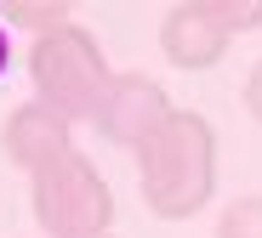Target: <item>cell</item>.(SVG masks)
Instances as JSON below:
<instances>
[{"instance_id": "6da1fadb", "label": "cell", "mask_w": 262, "mask_h": 238, "mask_svg": "<svg viewBox=\"0 0 262 238\" xmlns=\"http://www.w3.org/2000/svg\"><path fill=\"white\" fill-rule=\"evenodd\" d=\"M143 204L165 221H188L216 187V130L205 114L171 108V119L137 148Z\"/></svg>"}, {"instance_id": "7a4b0ae2", "label": "cell", "mask_w": 262, "mask_h": 238, "mask_svg": "<svg viewBox=\"0 0 262 238\" xmlns=\"http://www.w3.org/2000/svg\"><path fill=\"white\" fill-rule=\"evenodd\" d=\"M29 80H34V102H46L52 114H63L69 125L74 119H92L103 91H108V57L103 45L85 34L80 23H63V29H46L29 51Z\"/></svg>"}, {"instance_id": "3957f363", "label": "cell", "mask_w": 262, "mask_h": 238, "mask_svg": "<svg viewBox=\"0 0 262 238\" xmlns=\"http://www.w3.org/2000/svg\"><path fill=\"white\" fill-rule=\"evenodd\" d=\"M34 221L46 238H103L114 221V193L80 148L34 170Z\"/></svg>"}, {"instance_id": "277c9868", "label": "cell", "mask_w": 262, "mask_h": 238, "mask_svg": "<svg viewBox=\"0 0 262 238\" xmlns=\"http://www.w3.org/2000/svg\"><path fill=\"white\" fill-rule=\"evenodd\" d=\"M256 23H262V6H171V17L160 23V45L177 68H211L223 57V45Z\"/></svg>"}, {"instance_id": "5b68a950", "label": "cell", "mask_w": 262, "mask_h": 238, "mask_svg": "<svg viewBox=\"0 0 262 238\" xmlns=\"http://www.w3.org/2000/svg\"><path fill=\"white\" fill-rule=\"evenodd\" d=\"M165 119H171V102H165V91L148 74H114L108 91H103V102H97V114H92L97 136H108L114 148H131V153H137Z\"/></svg>"}, {"instance_id": "8992f818", "label": "cell", "mask_w": 262, "mask_h": 238, "mask_svg": "<svg viewBox=\"0 0 262 238\" xmlns=\"http://www.w3.org/2000/svg\"><path fill=\"white\" fill-rule=\"evenodd\" d=\"M0 148H6L12 165H23V170L34 176V170H46L52 159L69 153V119L52 114L46 102H23V108L6 119V130H0Z\"/></svg>"}, {"instance_id": "52a82bcc", "label": "cell", "mask_w": 262, "mask_h": 238, "mask_svg": "<svg viewBox=\"0 0 262 238\" xmlns=\"http://www.w3.org/2000/svg\"><path fill=\"white\" fill-rule=\"evenodd\" d=\"M216 238H262V193H245L223 210L216 221Z\"/></svg>"}, {"instance_id": "ba28073f", "label": "cell", "mask_w": 262, "mask_h": 238, "mask_svg": "<svg viewBox=\"0 0 262 238\" xmlns=\"http://www.w3.org/2000/svg\"><path fill=\"white\" fill-rule=\"evenodd\" d=\"M239 97H245V114H251V119L262 125V63H256V68L245 74V85H239Z\"/></svg>"}, {"instance_id": "9c48e42d", "label": "cell", "mask_w": 262, "mask_h": 238, "mask_svg": "<svg viewBox=\"0 0 262 238\" xmlns=\"http://www.w3.org/2000/svg\"><path fill=\"white\" fill-rule=\"evenodd\" d=\"M6 63H12V40H6V29H0V74H6Z\"/></svg>"}, {"instance_id": "30bf717a", "label": "cell", "mask_w": 262, "mask_h": 238, "mask_svg": "<svg viewBox=\"0 0 262 238\" xmlns=\"http://www.w3.org/2000/svg\"><path fill=\"white\" fill-rule=\"evenodd\" d=\"M103 238H108V232H103Z\"/></svg>"}]
</instances>
